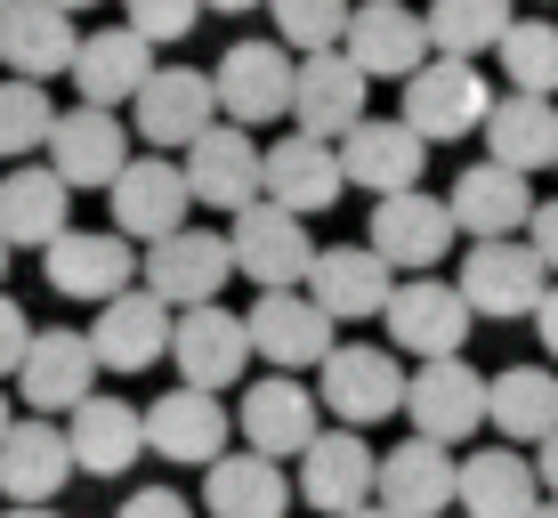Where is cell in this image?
Listing matches in <instances>:
<instances>
[{
  "instance_id": "cell-9",
  "label": "cell",
  "mask_w": 558,
  "mask_h": 518,
  "mask_svg": "<svg viewBox=\"0 0 558 518\" xmlns=\"http://www.w3.org/2000/svg\"><path fill=\"white\" fill-rule=\"evenodd\" d=\"M292 73H300V57L283 49V41H235L219 65H210L219 113H227V122H243V130H259V122H276V113H292Z\"/></svg>"
},
{
  "instance_id": "cell-31",
  "label": "cell",
  "mask_w": 558,
  "mask_h": 518,
  "mask_svg": "<svg viewBox=\"0 0 558 518\" xmlns=\"http://www.w3.org/2000/svg\"><path fill=\"white\" fill-rule=\"evenodd\" d=\"M65 446H73V470L122 478L146 454V406H130V397H89V406H73V421H65Z\"/></svg>"
},
{
  "instance_id": "cell-29",
  "label": "cell",
  "mask_w": 558,
  "mask_h": 518,
  "mask_svg": "<svg viewBox=\"0 0 558 518\" xmlns=\"http://www.w3.org/2000/svg\"><path fill=\"white\" fill-rule=\"evenodd\" d=\"M227 430H235V421H227V406L210 389H170V397H154L146 406V446L162 454V462H219L227 454Z\"/></svg>"
},
{
  "instance_id": "cell-47",
  "label": "cell",
  "mask_w": 558,
  "mask_h": 518,
  "mask_svg": "<svg viewBox=\"0 0 558 518\" xmlns=\"http://www.w3.org/2000/svg\"><path fill=\"white\" fill-rule=\"evenodd\" d=\"M534 478H543V494L558 503V437H543V462H534Z\"/></svg>"
},
{
  "instance_id": "cell-30",
  "label": "cell",
  "mask_w": 558,
  "mask_h": 518,
  "mask_svg": "<svg viewBox=\"0 0 558 518\" xmlns=\"http://www.w3.org/2000/svg\"><path fill=\"white\" fill-rule=\"evenodd\" d=\"M324 406H316V389H300L292 373H267V381H252L243 389V437H252V454H267V462H283V454H307V437L324 430L316 421Z\"/></svg>"
},
{
  "instance_id": "cell-39",
  "label": "cell",
  "mask_w": 558,
  "mask_h": 518,
  "mask_svg": "<svg viewBox=\"0 0 558 518\" xmlns=\"http://www.w3.org/2000/svg\"><path fill=\"white\" fill-rule=\"evenodd\" d=\"M494 57H502V82L510 89H526V98H558V25H550V16H518Z\"/></svg>"
},
{
  "instance_id": "cell-53",
  "label": "cell",
  "mask_w": 558,
  "mask_h": 518,
  "mask_svg": "<svg viewBox=\"0 0 558 518\" xmlns=\"http://www.w3.org/2000/svg\"><path fill=\"white\" fill-rule=\"evenodd\" d=\"M9 421H16V413H9V397H0V437H9Z\"/></svg>"
},
{
  "instance_id": "cell-1",
  "label": "cell",
  "mask_w": 558,
  "mask_h": 518,
  "mask_svg": "<svg viewBox=\"0 0 558 518\" xmlns=\"http://www.w3.org/2000/svg\"><path fill=\"white\" fill-rule=\"evenodd\" d=\"M316 406L340 430H373V421L405 413V364H397V349H364V340L332 349L316 364Z\"/></svg>"
},
{
  "instance_id": "cell-35",
  "label": "cell",
  "mask_w": 558,
  "mask_h": 518,
  "mask_svg": "<svg viewBox=\"0 0 558 518\" xmlns=\"http://www.w3.org/2000/svg\"><path fill=\"white\" fill-rule=\"evenodd\" d=\"M203 503H210V518H283L300 503V486L283 478V462L243 446V454H219L203 470Z\"/></svg>"
},
{
  "instance_id": "cell-27",
  "label": "cell",
  "mask_w": 558,
  "mask_h": 518,
  "mask_svg": "<svg viewBox=\"0 0 558 518\" xmlns=\"http://www.w3.org/2000/svg\"><path fill=\"white\" fill-rule=\"evenodd\" d=\"M453 236H461L453 210L437 195H421V186H413V195H380L373 203V252L389 267H413V276H421V267H446Z\"/></svg>"
},
{
  "instance_id": "cell-49",
  "label": "cell",
  "mask_w": 558,
  "mask_h": 518,
  "mask_svg": "<svg viewBox=\"0 0 558 518\" xmlns=\"http://www.w3.org/2000/svg\"><path fill=\"white\" fill-rule=\"evenodd\" d=\"M203 9H219V16H243V9H267V0H203Z\"/></svg>"
},
{
  "instance_id": "cell-7",
  "label": "cell",
  "mask_w": 558,
  "mask_h": 518,
  "mask_svg": "<svg viewBox=\"0 0 558 518\" xmlns=\"http://www.w3.org/2000/svg\"><path fill=\"white\" fill-rule=\"evenodd\" d=\"M380 324H389V349L397 357L437 364V357H461V340H470V300H461L453 284H437V276H413V284H397V292H389Z\"/></svg>"
},
{
  "instance_id": "cell-8",
  "label": "cell",
  "mask_w": 558,
  "mask_h": 518,
  "mask_svg": "<svg viewBox=\"0 0 558 518\" xmlns=\"http://www.w3.org/2000/svg\"><path fill=\"white\" fill-rule=\"evenodd\" d=\"M113 195V236L130 243H162L186 227V210H195V186H186V162L170 155H130V170L106 186Z\"/></svg>"
},
{
  "instance_id": "cell-3",
  "label": "cell",
  "mask_w": 558,
  "mask_h": 518,
  "mask_svg": "<svg viewBox=\"0 0 558 518\" xmlns=\"http://www.w3.org/2000/svg\"><path fill=\"white\" fill-rule=\"evenodd\" d=\"M210 122H219V89L203 65H154L146 89L130 98V138H146L154 155H186Z\"/></svg>"
},
{
  "instance_id": "cell-32",
  "label": "cell",
  "mask_w": 558,
  "mask_h": 518,
  "mask_svg": "<svg viewBox=\"0 0 558 518\" xmlns=\"http://www.w3.org/2000/svg\"><path fill=\"white\" fill-rule=\"evenodd\" d=\"M73 478V446L57 421H9V437H0V494L9 503H57Z\"/></svg>"
},
{
  "instance_id": "cell-23",
  "label": "cell",
  "mask_w": 558,
  "mask_h": 518,
  "mask_svg": "<svg viewBox=\"0 0 558 518\" xmlns=\"http://www.w3.org/2000/svg\"><path fill=\"white\" fill-rule=\"evenodd\" d=\"M73 227V186L49 162H16L0 170V243L9 252H49Z\"/></svg>"
},
{
  "instance_id": "cell-55",
  "label": "cell",
  "mask_w": 558,
  "mask_h": 518,
  "mask_svg": "<svg viewBox=\"0 0 558 518\" xmlns=\"http://www.w3.org/2000/svg\"><path fill=\"white\" fill-rule=\"evenodd\" d=\"M0 9H9V0H0Z\"/></svg>"
},
{
  "instance_id": "cell-44",
  "label": "cell",
  "mask_w": 558,
  "mask_h": 518,
  "mask_svg": "<svg viewBox=\"0 0 558 518\" xmlns=\"http://www.w3.org/2000/svg\"><path fill=\"white\" fill-rule=\"evenodd\" d=\"M113 518H195V510H186V494H179V486H138Z\"/></svg>"
},
{
  "instance_id": "cell-2",
  "label": "cell",
  "mask_w": 558,
  "mask_h": 518,
  "mask_svg": "<svg viewBox=\"0 0 558 518\" xmlns=\"http://www.w3.org/2000/svg\"><path fill=\"white\" fill-rule=\"evenodd\" d=\"M227 252H235V276H252L259 292H300L307 267H316V243H307V219L283 203H252L227 219Z\"/></svg>"
},
{
  "instance_id": "cell-24",
  "label": "cell",
  "mask_w": 558,
  "mask_h": 518,
  "mask_svg": "<svg viewBox=\"0 0 558 518\" xmlns=\"http://www.w3.org/2000/svg\"><path fill=\"white\" fill-rule=\"evenodd\" d=\"M453 486H461V462L429 437H405L397 454H380V478H373V503L389 518H446L453 510Z\"/></svg>"
},
{
  "instance_id": "cell-13",
  "label": "cell",
  "mask_w": 558,
  "mask_h": 518,
  "mask_svg": "<svg viewBox=\"0 0 558 518\" xmlns=\"http://www.w3.org/2000/svg\"><path fill=\"white\" fill-rule=\"evenodd\" d=\"M49 170L82 195V186H113L130 170V130H122V113H106V106H65L49 122Z\"/></svg>"
},
{
  "instance_id": "cell-14",
  "label": "cell",
  "mask_w": 558,
  "mask_h": 518,
  "mask_svg": "<svg viewBox=\"0 0 558 518\" xmlns=\"http://www.w3.org/2000/svg\"><path fill=\"white\" fill-rule=\"evenodd\" d=\"M170 364H179L186 389H235L243 364H252V333H243V316H227L219 300H203V309H179L170 324Z\"/></svg>"
},
{
  "instance_id": "cell-33",
  "label": "cell",
  "mask_w": 558,
  "mask_h": 518,
  "mask_svg": "<svg viewBox=\"0 0 558 518\" xmlns=\"http://www.w3.org/2000/svg\"><path fill=\"white\" fill-rule=\"evenodd\" d=\"M146 73H154V49L138 41L130 25H98V33H82V49H73V89H82V106H130L146 89Z\"/></svg>"
},
{
  "instance_id": "cell-25",
  "label": "cell",
  "mask_w": 558,
  "mask_h": 518,
  "mask_svg": "<svg viewBox=\"0 0 558 518\" xmlns=\"http://www.w3.org/2000/svg\"><path fill=\"white\" fill-rule=\"evenodd\" d=\"M259 186H267V203H283V210H332L340 203V146L332 138H307V130H292V138H276V146H259Z\"/></svg>"
},
{
  "instance_id": "cell-12",
  "label": "cell",
  "mask_w": 558,
  "mask_h": 518,
  "mask_svg": "<svg viewBox=\"0 0 558 518\" xmlns=\"http://www.w3.org/2000/svg\"><path fill=\"white\" fill-rule=\"evenodd\" d=\"M340 49L356 57L364 82H413V73L437 57L413 0H364V9H349V41Z\"/></svg>"
},
{
  "instance_id": "cell-21",
  "label": "cell",
  "mask_w": 558,
  "mask_h": 518,
  "mask_svg": "<svg viewBox=\"0 0 558 518\" xmlns=\"http://www.w3.org/2000/svg\"><path fill=\"white\" fill-rule=\"evenodd\" d=\"M243 333H252V357H267L276 373H307V364H324L340 349L332 316H324L307 292H259V309L243 316Z\"/></svg>"
},
{
  "instance_id": "cell-54",
  "label": "cell",
  "mask_w": 558,
  "mask_h": 518,
  "mask_svg": "<svg viewBox=\"0 0 558 518\" xmlns=\"http://www.w3.org/2000/svg\"><path fill=\"white\" fill-rule=\"evenodd\" d=\"M0 276H9V243H0Z\"/></svg>"
},
{
  "instance_id": "cell-11",
  "label": "cell",
  "mask_w": 558,
  "mask_h": 518,
  "mask_svg": "<svg viewBox=\"0 0 558 518\" xmlns=\"http://www.w3.org/2000/svg\"><path fill=\"white\" fill-rule=\"evenodd\" d=\"M98 349H89V333H65V324H49V333H33V349L25 364H16V389H25V406L57 421V413H73V406H89L98 397Z\"/></svg>"
},
{
  "instance_id": "cell-51",
  "label": "cell",
  "mask_w": 558,
  "mask_h": 518,
  "mask_svg": "<svg viewBox=\"0 0 558 518\" xmlns=\"http://www.w3.org/2000/svg\"><path fill=\"white\" fill-rule=\"evenodd\" d=\"M534 518H558V503H550V494H543V503H534Z\"/></svg>"
},
{
  "instance_id": "cell-22",
  "label": "cell",
  "mask_w": 558,
  "mask_h": 518,
  "mask_svg": "<svg viewBox=\"0 0 558 518\" xmlns=\"http://www.w3.org/2000/svg\"><path fill=\"white\" fill-rule=\"evenodd\" d=\"M397 292V267L373 252V243H332V252H316V267H307V300H316L332 324H364L380 316Z\"/></svg>"
},
{
  "instance_id": "cell-16",
  "label": "cell",
  "mask_w": 558,
  "mask_h": 518,
  "mask_svg": "<svg viewBox=\"0 0 558 518\" xmlns=\"http://www.w3.org/2000/svg\"><path fill=\"white\" fill-rule=\"evenodd\" d=\"M373 478H380V454L364 446L356 430H316L307 437V454H300V503L307 510H324V518H349L373 503Z\"/></svg>"
},
{
  "instance_id": "cell-50",
  "label": "cell",
  "mask_w": 558,
  "mask_h": 518,
  "mask_svg": "<svg viewBox=\"0 0 558 518\" xmlns=\"http://www.w3.org/2000/svg\"><path fill=\"white\" fill-rule=\"evenodd\" d=\"M57 9H65V16H82V9H106V0H57Z\"/></svg>"
},
{
  "instance_id": "cell-42",
  "label": "cell",
  "mask_w": 558,
  "mask_h": 518,
  "mask_svg": "<svg viewBox=\"0 0 558 518\" xmlns=\"http://www.w3.org/2000/svg\"><path fill=\"white\" fill-rule=\"evenodd\" d=\"M195 16H203V0H122V25L138 33V41H186L195 33Z\"/></svg>"
},
{
  "instance_id": "cell-46",
  "label": "cell",
  "mask_w": 558,
  "mask_h": 518,
  "mask_svg": "<svg viewBox=\"0 0 558 518\" xmlns=\"http://www.w3.org/2000/svg\"><path fill=\"white\" fill-rule=\"evenodd\" d=\"M534 333H543V349L558 357V284H550V292H543V309H534Z\"/></svg>"
},
{
  "instance_id": "cell-37",
  "label": "cell",
  "mask_w": 558,
  "mask_h": 518,
  "mask_svg": "<svg viewBox=\"0 0 558 518\" xmlns=\"http://www.w3.org/2000/svg\"><path fill=\"white\" fill-rule=\"evenodd\" d=\"M486 421L510 437V446H543L558 437V381L543 364H510V373L486 381Z\"/></svg>"
},
{
  "instance_id": "cell-43",
  "label": "cell",
  "mask_w": 558,
  "mask_h": 518,
  "mask_svg": "<svg viewBox=\"0 0 558 518\" xmlns=\"http://www.w3.org/2000/svg\"><path fill=\"white\" fill-rule=\"evenodd\" d=\"M25 349H33V324H25V309H16L9 292H0V381L25 364Z\"/></svg>"
},
{
  "instance_id": "cell-19",
  "label": "cell",
  "mask_w": 558,
  "mask_h": 518,
  "mask_svg": "<svg viewBox=\"0 0 558 518\" xmlns=\"http://www.w3.org/2000/svg\"><path fill=\"white\" fill-rule=\"evenodd\" d=\"M186 186H195V203L210 210H252L267 186H259V138L243 122H210L195 146H186Z\"/></svg>"
},
{
  "instance_id": "cell-10",
  "label": "cell",
  "mask_w": 558,
  "mask_h": 518,
  "mask_svg": "<svg viewBox=\"0 0 558 518\" xmlns=\"http://www.w3.org/2000/svg\"><path fill=\"white\" fill-rule=\"evenodd\" d=\"M421 170H429V138H413L405 113H364L340 138V179L364 195H413Z\"/></svg>"
},
{
  "instance_id": "cell-40",
  "label": "cell",
  "mask_w": 558,
  "mask_h": 518,
  "mask_svg": "<svg viewBox=\"0 0 558 518\" xmlns=\"http://www.w3.org/2000/svg\"><path fill=\"white\" fill-rule=\"evenodd\" d=\"M267 16H276V41L292 57H316V49L349 41V0H267Z\"/></svg>"
},
{
  "instance_id": "cell-15",
  "label": "cell",
  "mask_w": 558,
  "mask_h": 518,
  "mask_svg": "<svg viewBox=\"0 0 558 518\" xmlns=\"http://www.w3.org/2000/svg\"><path fill=\"white\" fill-rule=\"evenodd\" d=\"M405 413H413V437H429V446H461V437L486 421V381H477V364H470V357L413 364Z\"/></svg>"
},
{
  "instance_id": "cell-26",
  "label": "cell",
  "mask_w": 558,
  "mask_h": 518,
  "mask_svg": "<svg viewBox=\"0 0 558 518\" xmlns=\"http://www.w3.org/2000/svg\"><path fill=\"white\" fill-rule=\"evenodd\" d=\"M446 210H453V227H461L470 243H502V236H526L534 186L518 179V170H502V162H470V170L446 186Z\"/></svg>"
},
{
  "instance_id": "cell-4",
  "label": "cell",
  "mask_w": 558,
  "mask_h": 518,
  "mask_svg": "<svg viewBox=\"0 0 558 518\" xmlns=\"http://www.w3.org/2000/svg\"><path fill=\"white\" fill-rule=\"evenodd\" d=\"M494 113V82L470 65V57H429V65L405 82V122L413 138L446 146V138H477Z\"/></svg>"
},
{
  "instance_id": "cell-17",
  "label": "cell",
  "mask_w": 558,
  "mask_h": 518,
  "mask_svg": "<svg viewBox=\"0 0 558 518\" xmlns=\"http://www.w3.org/2000/svg\"><path fill=\"white\" fill-rule=\"evenodd\" d=\"M49 267V292H65V300H122L130 284H138V252H130V236H113V227H65V236L41 252Z\"/></svg>"
},
{
  "instance_id": "cell-48",
  "label": "cell",
  "mask_w": 558,
  "mask_h": 518,
  "mask_svg": "<svg viewBox=\"0 0 558 518\" xmlns=\"http://www.w3.org/2000/svg\"><path fill=\"white\" fill-rule=\"evenodd\" d=\"M0 518H65V510H57V503H9Z\"/></svg>"
},
{
  "instance_id": "cell-5",
  "label": "cell",
  "mask_w": 558,
  "mask_h": 518,
  "mask_svg": "<svg viewBox=\"0 0 558 518\" xmlns=\"http://www.w3.org/2000/svg\"><path fill=\"white\" fill-rule=\"evenodd\" d=\"M227 276H235L227 236H219V227H195V219H186L179 236L146 243V260H138V284L162 300V309H203V300H219Z\"/></svg>"
},
{
  "instance_id": "cell-45",
  "label": "cell",
  "mask_w": 558,
  "mask_h": 518,
  "mask_svg": "<svg viewBox=\"0 0 558 518\" xmlns=\"http://www.w3.org/2000/svg\"><path fill=\"white\" fill-rule=\"evenodd\" d=\"M526 243H534V260H543V267H550V284H558V203H534Z\"/></svg>"
},
{
  "instance_id": "cell-34",
  "label": "cell",
  "mask_w": 558,
  "mask_h": 518,
  "mask_svg": "<svg viewBox=\"0 0 558 518\" xmlns=\"http://www.w3.org/2000/svg\"><path fill=\"white\" fill-rule=\"evenodd\" d=\"M534 503H543V478L518 446H477L461 462V486H453L461 518H534Z\"/></svg>"
},
{
  "instance_id": "cell-36",
  "label": "cell",
  "mask_w": 558,
  "mask_h": 518,
  "mask_svg": "<svg viewBox=\"0 0 558 518\" xmlns=\"http://www.w3.org/2000/svg\"><path fill=\"white\" fill-rule=\"evenodd\" d=\"M486 162H502L518 170V179H534V170H550L558 162V106L550 98H526V89H510V98H494L486 113Z\"/></svg>"
},
{
  "instance_id": "cell-41",
  "label": "cell",
  "mask_w": 558,
  "mask_h": 518,
  "mask_svg": "<svg viewBox=\"0 0 558 518\" xmlns=\"http://www.w3.org/2000/svg\"><path fill=\"white\" fill-rule=\"evenodd\" d=\"M49 122H57L49 89H41V82H16V73H0V155L25 162L33 146H49Z\"/></svg>"
},
{
  "instance_id": "cell-20",
  "label": "cell",
  "mask_w": 558,
  "mask_h": 518,
  "mask_svg": "<svg viewBox=\"0 0 558 518\" xmlns=\"http://www.w3.org/2000/svg\"><path fill=\"white\" fill-rule=\"evenodd\" d=\"M73 49H82V25L57 0H9L0 9V73L49 89V73H73Z\"/></svg>"
},
{
  "instance_id": "cell-38",
  "label": "cell",
  "mask_w": 558,
  "mask_h": 518,
  "mask_svg": "<svg viewBox=\"0 0 558 518\" xmlns=\"http://www.w3.org/2000/svg\"><path fill=\"white\" fill-rule=\"evenodd\" d=\"M421 25H429L437 57H470L477 65V49H502V33L518 25V16H510V0H429Z\"/></svg>"
},
{
  "instance_id": "cell-6",
  "label": "cell",
  "mask_w": 558,
  "mask_h": 518,
  "mask_svg": "<svg viewBox=\"0 0 558 518\" xmlns=\"http://www.w3.org/2000/svg\"><path fill=\"white\" fill-rule=\"evenodd\" d=\"M453 292L470 300V316H534L550 292V267L534 260L526 236H502V243H470V260H461Z\"/></svg>"
},
{
  "instance_id": "cell-52",
  "label": "cell",
  "mask_w": 558,
  "mask_h": 518,
  "mask_svg": "<svg viewBox=\"0 0 558 518\" xmlns=\"http://www.w3.org/2000/svg\"><path fill=\"white\" fill-rule=\"evenodd\" d=\"M349 518H389V510H380V503H364V510H349Z\"/></svg>"
},
{
  "instance_id": "cell-28",
  "label": "cell",
  "mask_w": 558,
  "mask_h": 518,
  "mask_svg": "<svg viewBox=\"0 0 558 518\" xmlns=\"http://www.w3.org/2000/svg\"><path fill=\"white\" fill-rule=\"evenodd\" d=\"M170 324H179V309H162L146 284H130L122 300H106V309H98L89 349H98L106 373H146L154 357H170Z\"/></svg>"
},
{
  "instance_id": "cell-18",
  "label": "cell",
  "mask_w": 558,
  "mask_h": 518,
  "mask_svg": "<svg viewBox=\"0 0 558 518\" xmlns=\"http://www.w3.org/2000/svg\"><path fill=\"white\" fill-rule=\"evenodd\" d=\"M364 73H356V57L349 49H316V57H300V73H292V122L307 130V138H349V130L364 122Z\"/></svg>"
}]
</instances>
